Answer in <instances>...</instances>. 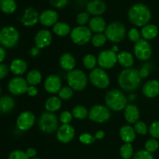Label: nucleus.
I'll return each mask as SVG.
<instances>
[{
  "instance_id": "20e7f679",
  "label": "nucleus",
  "mask_w": 159,
  "mask_h": 159,
  "mask_svg": "<svg viewBox=\"0 0 159 159\" xmlns=\"http://www.w3.org/2000/svg\"><path fill=\"white\" fill-rule=\"evenodd\" d=\"M20 33L14 26H7L0 30V45L4 48H12L18 43Z\"/></svg>"
},
{
  "instance_id": "bb28decb",
  "label": "nucleus",
  "mask_w": 159,
  "mask_h": 159,
  "mask_svg": "<svg viewBox=\"0 0 159 159\" xmlns=\"http://www.w3.org/2000/svg\"><path fill=\"white\" fill-rule=\"evenodd\" d=\"M141 37L144 40H152L155 39L158 34V28L155 24H147L143 26L141 30Z\"/></svg>"
},
{
  "instance_id": "473e14b6",
  "label": "nucleus",
  "mask_w": 159,
  "mask_h": 159,
  "mask_svg": "<svg viewBox=\"0 0 159 159\" xmlns=\"http://www.w3.org/2000/svg\"><path fill=\"white\" fill-rule=\"evenodd\" d=\"M42 81V75L38 70H31L26 75V82L29 85H39Z\"/></svg>"
},
{
  "instance_id": "8fccbe9b",
  "label": "nucleus",
  "mask_w": 159,
  "mask_h": 159,
  "mask_svg": "<svg viewBox=\"0 0 159 159\" xmlns=\"http://www.w3.org/2000/svg\"><path fill=\"white\" fill-rule=\"evenodd\" d=\"M9 73V68L6 65L0 63V80L5 79Z\"/></svg>"
},
{
  "instance_id": "052dcab7",
  "label": "nucleus",
  "mask_w": 159,
  "mask_h": 159,
  "mask_svg": "<svg viewBox=\"0 0 159 159\" xmlns=\"http://www.w3.org/2000/svg\"><path fill=\"white\" fill-rule=\"evenodd\" d=\"M0 98H1V87H0Z\"/></svg>"
},
{
  "instance_id": "393cba45",
  "label": "nucleus",
  "mask_w": 159,
  "mask_h": 159,
  "mask_svg": "<svg viewBox=\"0 0 159 159\" xmlns=\"http://www.w3.org/2000/svg\"><path fill=\"white\" fill-rule=\"evenodd\" d=\"M120 137L124 143L131 144L136 139V132L131 126L124 125L120 129Z\"/></svg>"
},
{
  "instance_id": "2eb2a0df",
  "label": "nucleus",
  "mask_w": 159,
  "mask_h": 159,
  "mask_svg": "<svg viewBox=\"0 0 159 159\" xmlns=\"http://www.w3.org/2000/svg\"><path fill=\"white\" fill-rule=\"evenodd\" d=\"M75 131L74 127L70 124H62L57 130V138L60 142L68 144L75 138Z\"/></svg>"
},
{
  "instance_id": "aec40b11",
  "label": "nucleus",
  "mask_w": 159,
  "mask_h": 159,
  "mask_svg": "<svg viewBox=\"0 0 159 159\" xmlns=\"http://www.w3.org/2000/svg\"><path fill=\"white\" fill-rule=\"evenodd\" d=\"M39 16L40 15L35 9L32 7L26 8L21 18V23L23 26L30 27L37 24L39 21Z\"/></svg>"
},
{
  "instance_id": "f704fd0d",
  "label": "nucleus",
  "mask_w": 159,
  "mask_h": 159,
  "mask_svg": "<svg viewBox=\"0 0 159 159\" xmlns=\"http://www.w3.org/2000/svg\"><path fill=\"white\" fill-rule=\"evenodd\" d=\"M120 156L124 159H130L134 155L133 146L130 143H124L120 150Z\"/></svg>"
},
{
  "instance_id": "423d86ee",
  "label": "nucleus",
  "mask_w": 159,
  "mask_h": 159,
  "mask_svg": "<svg viewBox=\"0 0 159 159\" xmlns=\"http://www.w3.org/2000/svg\"><path fill=\"white\" fill-rule=\"evenodd\" d=\"M104 33L108 40L113 43H120L125 38L126 28L120 22H113L107 26Z\"/></svg>"
},
{
  "instance_id": "1a4fd4ad",
  "label": "nucleus",
  "mask_w": 159,
  "mask_h": 159,
  "mask_svg": "<svg viewBox=\"0 0 159 159\" xmlns=\"http://www.w3.org/2000/svg\"><path fill=\"white\" fill-rule=\"evenodd\" d=\"M89 80L96 88L104 89L108 88L110 84V79L108 74L101 68H96L89 74Z\"/></svg>"
},
{
  "instance_id": "a878e982",
  "label": "nucleus",
  "mask_w": 159,
  "mask_h": 159,
  "mask_svg": "<svg viewBox=\"0 0 159 159\" xmlns=\"http://www.w3.org/2000/svg\"><path fill=\"white\" fill-rule=\"evenodd\" d=\"M60 66L63 70L66 71H71L75 69V67L76 65V61L75 57H73L72 54L69 53H65L63 54L60 57L59 60Z\"/></svg>"
},
{
  "instance_id": "4d7b16f0",
  "label": "nucleus",
  "mask_w": 159,
  "mask_h": 159,
  "mask_svg": "<svg viewBox=\"0 0 159 159\" xmlns=\"http://www.w3.org/2000/svg\"><path fill=\"white\" fill-rule=\"evenodd\" d=\"M39 53H40V48H38L37 47H34L30 50V54L32 56L38 55Z\"/></svg>"
},
{
  "instance_id": "13d9d810",
  "label": "nucleus",
  "mask_w": 159,
  "mask_h": 159,
  "mask_svg": "<svg viewBox=\"0 0 159 159\" xmlns=\"http://www.w3.org/2000/svg\"><path fill=\"white\" fill-rule=\"evenodd\" d=\"M111 50H112V51H114L115 53H116V51H118V47L116 46V45H115V46L113 47V49H111Z\"/></svg>"
},
{
  "instance_id": "bf43d9fd",
  "label": "nucleus",
  "mask_w": 159,
  "mask_h": 159,
  "mask_svg": "<svg viewBox=\"0 0 159 159\" xmlns=\"http://www.w3.org/2000/svg\"><path fill=\"white\" fill-rule=\"evenodd\" d=\"M31 159H41V158H31Z\"/></svg>"
},
{
  "instance_id": "c03bdc74",
  "label": "nucleus",
  "mask_w": 159,
  "mask_h": 159,
  "mask_svg": "<svg viewBox=\"0 0 159 159\" xmlns=\"http://www.w3.org/2000/svg\"><path fill=\"white\" fill-rule=\"evenodd\" d=\"M148 132L153 138H159V120L154 121L148 128Z\"/></svg>"
},
{
  "instance_id": "c756f323",
  "label": "nucleus",
  "mask_w": 159,
  "mask_h": 159,
  "mask_svg": "<svg viewBox=\"0 0 159 159\" xmlns=\"http://www.w3.org/2000/svg\"><path fill=\"white\" fill-rule=\"evenodd\" d=\"M15 107V101L11 96H4L0 98V111L2 113H9Z\"/></svg>"
},
{
  "instance_id": "4468645a",
  "label": "nucleus",
  "mask_w": 159,
  "mask_h": 159,
  "mask_svg": "<svg viewBox=\"0 0 159 159\" xmlns=\"http://www.w3.org/2000/svg\"><path fill=\"white\" fill-rule=\"evenodd\" d=\"M35 116L30 111L22 112L16 119V127L21 131H27L34 126Z\"/></svg>"
},
{
  "instance_id": "5fc2aeb1",
  "label": "nucleus",
  "mask_w": 159,
  "mask_h": 159,
  "mask_svg": "<svg viewBox=\"0 0 159 159\" xmlns=\"http://www.w3.org/2000/svg\"><path fill=\"white\" fill-rule=\"evenodd\" d=\"M6 57V51L3 47L0 46V63H2Z\"/></svg>"
},
{
  "instance_id": "6ab92c4d",
  "label": "nucleus",
  "mask_w": 159,
  "mask_h": 159,
  "mask_svg": "<svg viewBox=\"0 0 159 159\" xmlns=\"http://www.w3.org/2000/svg\"><path fill=\"white\" fill-rule=\"evenodd\" d=\"M107 10V4L102 0H91L86 6V12L93 16H100Z\"/></svg>"
},
{
  "instance_id": "f8f14e48",
  "label": "nucleus",
  "mask_w": 159,
  "mask_h": 159,
  "mask_svg": "<svg viewBox=\"0 0 159 159\" xmlns=\"http://www.w3.org/2000/svg\"><path fill=\"white\" fill-rule=\"evenodd\" d=\"M134 55L138 60L140 61H148L152 54V46L148 41L144 39H141L139 41L135 43L134 47Z\"/></svg>"
},
{
  "instance_id": "e433bc0d",
  "label": "nucleus",
  "mask_w": 159,
  "mask_h": 159,
  "mask_svg": "<svg viewBox=\"0 0 159 159\" xmlns=\"http://www.w3.org/2000/svg\"><path fill=\"white\" fill-rule=\"evenodd\" d=\"M107 38L103 34H96L92 37L91 42L93 45L96 48H99L102 47L107 43Z\"/></svg>"
},
{
  "instance_id": "39448f33",
  "label": "nucleus",
  "mask_w": 159,
  "mask_h": 159,
  "mask_svg": "<svg viewBox=\"0 0 159 159\" xmlns=\"http://www.w3.org/2000/svg\"><path fill=\"white\" fill-rule=\"evenodd\" d=\"M67 82L68 86L75 91H82L88 84V78L83 71L74 69L67 75Z\"/></svg>"
},
{
  "instance_id": "7c9ffc66",
  "label": "nucleus",
  "mask_w": 159,
  "mask_h": 159,
  "mask_svg": "<svg viewBox=\"0 0 159 159\" xmlns=\"http://www.w3.org/2000/svg\"><path fill=\"white\" fill-rule=\"evenodd\" d=\"M53 31L58 37H65L68 34H71V27L68 23L65 22H57L53 26Z\"/></svg>"
},
{
  "instance_id": "f257e3e1",
  "label": "nucleus",
  "mask_w": 159,
  "mask_h": 159,
  "mask_svg": "<svg viewBox=\"0 0 159 159\" xmlns=\"http://www.w3.org/2000/svg\"><path fill=\"white\" fill-rule=\"evenodd\" d=\"M141 83V78L139 70L135 68H125L118 76V84L125 92H133L139 88Z\"/></svg>"
},
{
  "instance_id": "72a5a7b5",
  "label": "nucleus",
  "mask_w": 159,
  "mask_h": 159,
  "mask_svg": "<svg viewBox=\"0 0 159 159\" xmlns=\"http://www.w3.org/2000/svg\"><path fill=\"white\" fill-rule=\"evenodd\" d=\"M73 117L77 120H84L89 116V111L86 107L82 105H77L72 109Z\"/></svg>"
},
{
  "instance_id": "09e8293b",
  "label": "nucleus",
  "mask_w": 159,
  "mask_h": 159,
  "mask_svg": "<svg viewBox=\"0 0 159 159\" xmlns=\"http://www.w3.org/2000/svg\"><path fill=\"white\" fill-rule=\"evenodd\" d=\"M53 7L56 9H62L68 4V0H49Z\"/></svg>"
},
{
  "instance_id": "f3484780",
  "label": "nucleus",
  "mask_w": 159,
  "mask_h": 159,
  "mask_svg": "<svg viewBox=\"0 0 159 159\" xmlns=\"http://www.w3.org/2000/svg\"><path fill=\"white\" fill-rule=\"evenodd\" d=\"M52 41V34L48 30H40L34 37L36 47L40 49L47 48L49 46Z\"/></svg>"
},
{
  "instance_id": "a211bd4d",
  "label": "nucleus",
  "mask_w": 159,
  "mask_h": 159,
  "mask_svg": "<svg viewBox=\"0 0 159 159\" xmlns=\"http://www.w3.org/2000/svg\"><path fill=\"white\" fill-rule=\"evenodd\" d=\"M58 13L53 9H46L40 14L39 22L44 26H54L57 23Z\"/></svg>"
},
{
  "instance_id": "a18cd8bd",
  "label": "nucleus",
  "mask_w": 159,
  "mask_h": 159,
  "mask_svg": "<svg viewBox=\"0 0 159 159\" xmlns=\"http://www.w3.org/2000/svg\"><path fill=\"white\" fill-rule=\"evenodd\" d=\"M133 159H154V156L152 153L148 151L140 150L134 155Z\"/></svg>"
},
{
  "instance_id": "680f3d73",
  "label": "nucleus",
  "mask_w": 159,
  "mask_h": 159,
  "mask_svg": "<svg viewBox=\"0 0 159 159\" xmlns=\"http://www.w3.org/2000/svg\"><path fill=\"white\" fill-rule=\"evenodd\" d=\"M0 114H1V111H0Z\"/></svg>"
},
{
  "instance_id": "2f4dec72",
  "label": "nucleus",
  "mask_w": 159,
  "mask_h": 159,
  "mask_svg": "<svg viewBox=\"0 0 159 159\" xmlns=\"http://www.w3.org/2000/svg\"><path fill=\"white\" fill-rule=\"evenodd\" d=\"M15 0H0V9L6 14H12L16 10Z\"/></svg>"
},
{
  "instance_id": "412c9836",
  "label": "nucleus",
  "mask_w": 159,
  "mask_h": 159,
  "mask_svg": "<svg viewBox=\"0 0 159 159\" xmlns=\"http://www.w3.org/2000/svg\"><path fill=\"white\" fill-rule=\"evenodd\" d=\"M142 93L147 98H155L159 95V81L149 80L143 85Z\"/></svg>"
},
{
  "instance_id": "9b49d317",
  "label": "nucleus",
  "mask_w": 159,
  "mask_h": 159,
  "mask_svg": "<svg viewBox=\"0 0 159 159\" xmlns=\"http://www.w3.org/2000/svg\"><path fill=\"white\" fill-rule=\"evenodd\" d=\"M97 63L102 69L113 68L117 63V54L112 50L101 51L98 55Z\"/></svg>"
},
{
  "instance_id": "79ce46f5",
  "label": "nucleus",
  "mask_w": 159,
  "mask_h": 159,
  "mask_svg": "<svg viewBox=\"0 0 159 159\" xmlns=\"http://www.w3.org/2000/svg\"><path fill=\"white\" fill-rule=\"evenodd\" d=\"M127 37H128L129 40L132 42H134L137 43L138 41H139L141 40V34L138 29L136 28H131L130 30L127 33Z\"/></svg>"
},
{
  "instance_id": "de8ad7c7",
  "label": "nucleus",
  "mask_w": 159,
  "mask_h": 159,
  "mask_svg": "<svg viewBox=\"0 0 159 159\" xmlns=\"http://www.w3.org/2000/svg\"><path fill=\"white\" fill-rule=\"evenodd\" d=\"M72 113L67 110L62 112L60 115V121L63 124H69L72 120Z\"/></svg>"
},
{
  "instance_id": "5701e85b",
  "label": "nucleus",
  "mask_w": 159,
  "mask_h": 159,
  "mask_svg": "<svg viewBox=\"0 0 159 159\" xmlns=\"http://www.w3.org/2000/svg\"><path fill=\"white\" fill-rule=\"evenodd\" d=\"M89 24L92 32L96 34H102L105 32L107 26L105 20L101 16H93V18L90 19Z\"/></svg>"
},
{
  "instance_id": "864d4df0",
  "label": "nucleus",
  "mask_w": 159,
  "mask_h": 159,
  "mask_svg": "<svg viewBox=\"0 0 159 159\" xmlns=\"http://www.w3.org/2000/svg\"><path fill=\"white\" fill-rule=\"evenodd\" d=\"M26 155H27V156L29 157V158H36L37 152L35 148H29L26 151Z\"/></svg>"
},
{
  "instance_id": "dca6fc26",
  "label": "nucleus",
  "mask_w": 159,
  "mask_h": 159,
  "mask_svg": "<svg viewBox=\"0 0 159 159\" xmlns=\"http://www.w3.org/2000/svg\"><path fill=\"white\" fill-rule=\"evenodd\" d=\"M44 89L48 93L57 94L62 88V82L60 77L56 75H51L44 81Z\"/></svg>"
},
{
  "instance_id": "6e6d98bb",
  "label": "nucleus",
  "mask_w": 159,
  "mask_h": 159,
  "mask_svg": "<svg viewBox=\"0 0 159 159\" xmlns=\"http://www.w3.org/2000/svg\"><path fill=\"white\" fill-rule=\"evenodd\" d=\"M104 136H105V133H104L103 130H99V131L96 132L94 137L96 138V140H100L104 138Z\"/></svg>"
},
{
  "instance_id": "603ef678",
  "label": "nucleus",
  "mask_w": 159,
  "mask_h": 159,
  "mask_svg": "<svg viewBox=\"0 0 159 159\" xmlns=\"http://www.w3.org/2000/svg\"><path fill=\"white\" fill-rule=\"evenodd\" d=\"M26 93H27L28 96L34 97L38 94V89L34 85H29L27 90H26Z\"/></svg>"
},
{
  "instance_id": "cd10ccee",
  "label": "nucleus",
  "mask_w": 159,
  "mask_h": 159,
  "mask_svg": "<svg viewBox=\"0 0 159 159\" xmlns=\"http://www.w3.org/2000/svg\"><path fill=\"white\" fill-rule=\"evenodd\" d=\"M117 62L124 68H130L134 63V57L128 51H121L117 54Z\"/></svg>"
},
{
  "instance_id": "b1692460",
  "label": "nucleus",
  "mask_w": 159,
  "mask_h": 159,
  "mask_svg": "<svg viewBox=\"0 0 159 159\" xmlns=\"http://www.w3.org/2000/svg\"><path fill=\"white\" fill-rule=\"evenodd\" d=\"M27 69V63L23 59H14L10 64L9 70L11 72L16 76H20L24 74Z\"/></svg>"
},
{
  "instance_id": "4c0bfd02",
  "label": "nucleus",
  "mask_w": 159,
  "mask_h": 159,
  "mask_svg": "<svg viewBox=\"0 0 159 159\" xmlns=\"http://www.w3.org/2000/svg\"><path fill=\"white\" fill-rule=\"evenodd\" d=\"M74 92L73 89L69 86L62 87L58 93V97L63 100H68L73 96Z\"/></svg>"
},
{
  "instance_id": "9d476101",
  "label": "nucleus",
  "mask_w": 159,
  "mask_h": 159,
  "mask_svg": "<svg viewBox=\"0 0 159 159\" xmlns=\"http://www.w3.org/2000/svg\"><path fill=\"white\" fill-rule=\"evenodd\" d=\"M111 117V112L107 107L103 105H95L89 112V118L92 121L102 124Z\"/></svg>"
},
{
  "instance_id": "6e6552de",
  "label": "nucleus",
  "mask_w": 159,
  "mask_h": 159,
  "mask_svg": "<svg viewBox=\"0 0 159 159\" xmlns=\"http://www.w3.org/2000/svg\"><path fill=\"white\" fill-rule=\"evenodd\" d=\"M93 32L89 27L85 26H78L71 30L70 37L74 43L77 45H84L92 40Z\"/></svg>"
},
{
  "instance_id": "3c124183",
  "label": "nucleus",
  "mask_w": 159,
  "mask_h": 159,
  "mask_svg": "<svg viewBox=\"0 0 159 159\" xmlns=\"http://www.w3.org/2000/svg\"><path fill=\"white\" fill-rule=\"evenodd\" d=\"M149 73H150V69H149L148 65H144L143 68H141V70H139V75L141 79L147 78L149 75Z\"/></svg>"
},
{
  "instance_id": "c85d7f7f",
  "label": "nucleus",
  "mask_w": 159,
  "mask_h": 159,
  "mask_svg": "<svg viewBox=\"0 0 159 159\" xmlns=\"http://www.w3.org/2000/svg\"><path fill=\"white\" fill-rule=\"evenodd\" d=\"M61 99L55 96L48 98L44 104V107L46 110L48 112H50V113H54V112L59 110L61 107Z\"/></svg>"
},
{
  "instance_id": "ddd939ff",
  "label": "nucleus",
  "mask_w": 159,
  "mask_h": 159,
  "mask_svg": "<svg viewBox=\"0 0 159 159\" xmlns=\"http://www.w3.org/2000/svg\"><path fill=\"white\" fill-rule=\"evenodd\" d=\"M28 86L29 85L26 82V79L20 76L12 78L8 83V89L9 93L15 96H20L26 93Z\"/></svg>"
},
{
  "instance_id": "a19ab883",
  "label": "nucleus",
  "mask_w": 159,
  "mask_h": 159,
  "mask_svg": "<svg viewBox=\"0 0 159 159\" xmlns=\"http://www.w3.org/2000/svg\"><path fill=\"white\" fill-rule=\"evenodd\" d=\"M90 20V15L87 12H79L76 16V22L79 26H85Z\"/></svg>"
},
{
  "instance_id": "49530a36",
  "label": "nucleus",
  "mask_w": 159,
  "mask_h": 159,
  "mask_svg": "<svg viewBox=\"0 0 159 159\" xmlns=\"http://www.w3.org/2000/svg\"><path fill=\"white\" fill-rule=\"evenodd\" d=\"M9 159H30L26 152L21 150H15L9 155Z\"/></svg>"
},
{
  "instance_id": "c9c22d12",
  "label": "nucleus",
  "mask_w": 159,
  "mask_h": 159,
  "mask_svg": "<svg viewBox=\"0 0 159 159\" xmlns=\"http://www.w3.org/2000/svg\"><path fill=\"white\" fill-rule=\"evenodd\" d=\"M83 65L85 68L89 70H93L96 68V65L97 64V58L93 54H88L83 57Z\"/></svg>"
},
{
  "instance_id": "37998d69",
  "label": "nucleus",
  "mask_w": 159,
  "mask_h": 159,
  "mask_svg": "<svg viewBox=\"0 0 159 159\" xmlns=\"http://www.w3.org/2000/svg\"><path fill=\"white\" fill-rule=\"evenodd\" d=\"M79 141H80L82 144H86V145H89V144H92L93 143L95 142L96 141V138H95L94 136L91 134L89 133H83L79 136Z\"/></svg>"
},
{
  "instance_id": "ea45409f",
  "label": "nucleus",
  "mask_w": 159,
  "mask_h": 159,
  "mask_svg": "<svg viewBox=\"0 0 159 159\" xmlns=\"http://www.w3.org/2000/svg\"><path fill=\"white\" fill-rule=\"evenodd\" d=\"M144 148H145L146 151L152 154L159 148V142L155 138H152L146 141Z\"/></svg>"
},
{
  "instance_id": "58836bf2",
  "label": "nucleus",
  "mask_w": 159,
  "mask_h": 159,
  "mask_svg": "<svg viewBox=\"0 0 159 159\" xmlns=\"http://www.w3.org/2000/svg\"><path fill=\"white\" fill-rule=\"evenodd\" d=\"M134 129L136 134L140 135H146L148 132V127L147 124L143 121H138L134 124Z\"/></svg>"
},
{
  "instance_id": "7ed1b4c3",
  "label": "nucleus",
  "mask_w": 159,
  "mask_h": 159,
  "mask_svg": "<svg viewBox=\"0 0 159 159\" xmlns=\"http://www.w3.org/2000/svg\"><path fill=\"white\" fill-rule=\"evenodd\" d=\"M107 107L113 111H122L127 105V99L125 95L118 89H112L105 96Z\"/></svg>"
},
{
  "instance_id": "f03ea898",
  "label": "nucleus",
  "mask_w": 159,
  "mask_h": 159,
  "mask_svg": "<svg viewBox=\"0 0 159 159\" xmlns=\"http://www.w3.org/2000/svg\"><path fill=\"white\" fill-rule=\"evenodd\" d=\"M127 16L132 24L143 27L150 22L152 19V12L146 5L143 3H136L129 9Z\"/></svg>"
},
{
  "instance_id": "0eeeda50",
  "label": "nucleus",
  "mask_w": 159,
  "mask_h": 159,
  "mask_svg": "<svg viewBox=\"0 0 159 159\" xmlns=\"http://www.w3.org/2000/svg\"><path fill=\"white\" fill-rule=\"evenodd\" d=\"M39 128L47 134H52L58 129V120L53 113L44 112L40 115L38 121Z\"/></svg>"
},
{
  "instance_id": "4be33fe9",
  "label": "nucleus",
  "mask_w": 159,
  "mask_h": 159,
  "mask_svg": "<svg viewBox=\"0 0 159 159\" xmlns=\"http://www.w3.org/2000/svg\"><path fill=\"white\" fill-rule=\"evenodd\" d=\"M124 118L129 124H134L139 121L140 110L134 104H127L124 109Z\"/></svg>"
}]
</instances>
